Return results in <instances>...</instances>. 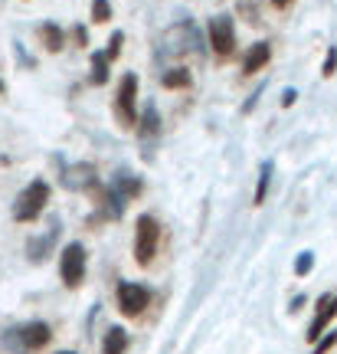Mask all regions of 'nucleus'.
<instances>
[{"label": "nucleus", "instance_id": "obj_1", "mask_svg": "<svg viewBox=\"0 0 337 354\" xmlns=\"http://www.w3.org/2000/svg\"><path fill=\"white\" fill-rule=\"evenodd\" d=\"M50 201V184L37 177V180H30L20 194H17V203H13V220L17 223H33L39 214H43V207Z\"/></svg>", "mask_w": 337, "mask_h": 354}, {"label": "nucleus", "instance_id": "obj_2", "mask_svg": "<svg viewBox=\"0 0 337 354\" xmlns=\"http://www.w3.org/2000/svg\"><path fill=\"white\" fill-rule=\"evenodd\" d=\"M115 118H118L122 128L137 125V76L135 73H125V76H122L118 95H115Z\"/></svg>", "mask_w": 337, "mask_h": 354}, {"label": "nucleus", "instance_id": "obj_3", "mask_svg": "<svg viewBox=\"0 0 337 354\" xmlns=\"http://www.w3.org/2000/svg\"><path fill=\"white\" fill-rule=\"evenodd\" d=\"M157 243H161V227L151 214L137 216V236H135V259L141 266H148L157 253Z\"/></svg>", "mask_w": 337, "mask_h": 354}, {"label": "nucleus", "instance_id": "obj_4", "mask_svg": "<svg viewBox=\"0 0 337 354\" xmlns=\"http://www.w3.org/2000/svg\"><path fill=\"white\" fill-rule=\"evenodd\" d=\"M210 46L216 59H229L236 53V26L229 17H213L210 20Z\"/></svg>", "mask_w": 337, "mask_h": 354}, {"label": "nucleus", "instance_id": "obj_5", "mask_svg": "<svg viewBox=\"0 0 337 354\" xmlns=\"http://www.w3.org/2000/svg\"><path fill=\"white\" fill-rule=\"evenodd\" d=\"M59 272H63L66 286H82V279H86V246L82 243H69L63 250Z\"/></svg>", "mask_w": 337, "mask_h": 354}, {"label": "nucleus", "instance_id": "obj_6", "mask_svg": "<svg viewBox=\"0 0 337 354\" xmlns=\"http://www.w3.org/2000/svg\"><path fill=\"white\" fill-rule=\"evenodd\" d=\"M151 302V292L144 286H137V282H125V286H118V308L125 312V315H141Z\"/></svg>", "mask_w": 337, "mask_h": 354}, {"label": "nucleus", "instance_id": "obj_7", "mask_svg": "<svg viewBox=\"0 0 337 354\" xmlns=\"http://www.w3.org/2000/svg\"><path fill=\"white\" fill-rule=\"evenodd\" d=\"M334 315H337V295H321V302H318V318H314L311 328H308V342H318Z\"/></svg>", "mask_w": 337, "mask_h": 354}, {"label": "nucleus", "instance_id": "obj_8", "mask_svg": "<svg viewBox=\"0 0 337 354\" xmlns=\"http://www.w3.org/2000/svg\"><path fill=\"white\" fill-rule=\"evenodd\" d=\"M269 59H272V43H252V50L246 53V59H242V73L246 76H252V73H262L265 66H269Z\"/></svg>", "mask_w": 337, "mask_h": 354}, {"label": "nucleus", "instance_id": "obj_9", "mask_svg": "<svg viewBox=\"0 0 337 354\" xmlns=\"http://www.w3.org/2000/svg\"><path fill=\"white\" fill-rule=\"evenodd\" d=\"M63 184L69 190H88V187H95V167H92V165H73L63 174Z\"/></svg>", "mask_w": 337, "mask_h": 354}, {"label": "nucleus", "instance_id": "obj_10", "mask_svg": "<svg viewBox=\"0 0 337 354\" xmlns=\"http://www.w3.org/2000/svg\"><path fill=\"white\" fill-rule=\"evenodd\" d=\"M39 43H43V50L46 53H59L66 46V33L59 24H43L39 26Z\"/></svg>", "mask_w": 337, "mask_h": 354}, {"label": "nucleus", "instance_id": "obj_11", "mask_svg": "<svg viewBox=\"0 0 337 354\" xmlns=\"http://www.w3.org/2000/svg\"><path fill=\"white\" fill-rule=\"evenodd\" d=\"M20 342H23V348H43V344L50 342V325L33 322V325L20 328Z\"/></svg>", "mask_w": 337, "mask_h": 354}, {"label": "nucleus", "instance_id": "obj_12", "mask_svg": "<svg viewBox=\"0 0 337 354\" xmlns=\"http://www.w3.org/2000/svg\"><path fill=\"white\" fill-rule=\"evenodd\" d=\"M164 86L167 88H190L193 86V76H190L184 66H177V69H167V73H164Z\"/></svg>", "mask_w": 337, "mask_h": 354}, {"label": "nucleus", "instance_id": "obj_13", "mask_svg": "<svg viewBox=\"0 0 337 354\" xmlns=\"http://www.w3.org/2000/svg\"><path fill=\"white\" fill-rule=\"evenodd\" d=\"M269 184H272V161H265L262 171H259V180H256V194H252V203H256V207H259V203H265Z\"/></svg>", "mask_w": 337, "mask_h": 354}, {"label": "nucleus", "instance_id": "obj_14", "mask_svg": "<svg viewBox=\"0 0 337 354\" xmlns=\"http://www.w3.org/2000/svg\"><path fill=\"white\" fill-rule=\"evenodd\" d=\"M128 348V338L122 328H112L105 335V342H102V354H122Z\"/></svg>", "mask_w": 337, "mask_h": 354}, {"label": "nucleus", "instance_id": "obj_15", "mask_svg": "<svg viewBox=\"0 0 337 354\" xmlns=\"http://www.w3.org/2000/svg\"><path fill=\"white\" fill-rule=\"evenodd\" d=\"M92 82H95V86H105V82H108V59H105V53H95V56H92Z\"/></svg>", "mask_w": 337, "mask_h": 354}, {"label": "nucleus", "instance_id": "obj_16", "mask_svg": "<svg viewBox=\"0 0 337 354\" xmlns=\"http://www.w3.org/2000/svg\"><path fill=\"white\" fill-rule=\"evenodd\" d=\"M52 240H56V230H50L46 240H33L30 243V256H33V259H46V253L52 250Z\"/></svg>", "mask_w": 337, "mask_h": 354}, {"label": "nucleus", "instance_id": "obj_17", "mask_svg": "<svg viewBox=\"0 0 337 354\" xmlns=\"http://www.w3.org/2000/svg\"><path fill=\"white\" fill-rule=\"evenodd\" d=\"M112 20V3L108 0H92V24H108Z\"/></svg>", "mask_w": 337, "mask_h": 354}, {"label": "nucleus", "instance_id": "obj_18", "mask_svg": "<svg viewBox=\"0 0 337 354\" xmlns=\"http://www.w3.org/2000/svg\"><path fill=\"white\" fill-rule=\"evenodd\" d=\"M122 46H125V33H112V39H108V50H105V59H108V63H115V59L122 56Z\"/></svg>", "mask_w": 337, "mask_h": 354}, {"label": "nucleus", "instance_id": "obj_19", "mask_svg": "<svg viewBox=\"0 0 337 354\" xmlns=\"http://www.w3.org/2000/svg\"><path fill=\"white\" fill-rule=\"evenodd\" d=\"M154 131H157V109L148 105V112H144V131H141V135L148 138V135H154Z\"/></svg>", "mask_w": 337, "mask_h": 354}, {"label": "nucleus", "instance_id": "obj_20", "mask_svg": "<svg viewBox=\"0 0 337 354\" xmlns=\"http://www.w3.org/2000/svg\"><path fill=\"white\" fill-rule=\"evenodd\" d=\"M321 73H325L327 79H331V76L337 73V46H331V50H327V56H325V69H321Z\"/></svg>", "mask_w": 337, "mask_h": 354}, {"label": "nucleus", "instance_id": "obj_21", "mask_svg": "<svg viewBox=\"0 0 337 354\" xmlns=\"http://www.w3.org/2000/svg\"><path fill=\"white\" fill-rule=\"evenodd\" d=\"M311 266H314V256L311 253H301L298 263H295V272H298V276H308V272H311Z\"/></svg>", "mask_w": 337, "mask_h": 354}, {"label": "nucleus", "instance_id": "obj_22", "mask_svg": "<svg viewBox=\"0 0 337 354\" xmlns=\"http://www.w3.org/2000/svg\"><path fill=\"white\" fill-rule=\"evenodd\" d=\"M334 344H337V331H327V338H321V342H314V354L331 351Z\"/></svg>", "mask_w": 337, "mask_h": 354}, {"label": "nucleus", "instance_id": "obj_23", "mask_svg": "<svg viewBox=\"0 0 337 354\" xmlns=\"http://www.w3.org/2000/svg\"><path fill=\"white\" fill-rule=\"evenodd\" d=\"M239 7H242V13L249 17V24H259V7H256V3H249V0H239Z\"/></svg>", "mask_w": 337, "mask_h": 354}, {"label": "nucleus", "instance_id": "obj_24", "mask_svg": "<svg viewBox=\"0 0 337 354\" xmlns=\"http://www.w3.org/2000/svg\"><path fill=\"white\" fill-rule=\"evenodd\" d=\"M73 37H75V43H79V46H88V37H86V26H75V30H73Z\"/></svg>", "mask_w": 337, "mask_h": 354}, {"label": "nucleus", "instance_id": "obj_25", "mask_svg": "<svg viewBox=\"0 0 337 354\" xmlns=\"http://www.w3.org/2000/svg\"><path fill=\"white\" fill-rule=\"evenodd\" d=\"M295 99H298V92H295V88H285V92H282V105H295Z\"/></svg>", "mask_w": 337, "mask_h": 354}, {"label": "nucleus", "instance_id": "obj_26", "mask_svg": "<svg viewBox=\"0 0 337 354\" xmlns=\"http://www.w3.org/2000/svg\"><path fill=\"white\" fill-rule=\"evenodd\" d=\"M275 7H278V10H285V7H291V3H295V0H272Z\"/></svg>", "mask_w": 337, "mask_h": 354}, {"label": "nucleus", "instance_id": "obj_27", "mask_svg": "<svg viewBox=\"0 0 337 354\" xmlns=\"http://www.w3.org/2000/svg\"><path fill=\"white\" fill-rule=\"evenodd\" d=\"M0 95H3V79H0Z\"/></svg>", "mask_w": 337, "mask_h": 354}, {"label": "nucleus", "instance_id": "obj_28", "mask_svg": "<svg viewBox=\"0 0 337 354\" xmlns=\"http://www.w3.org/2000/svg\"><path fill=\"white\" fill-rule=\"evenodd\" d=\"M59 354H73V351H59Z\"/></svg>", "mask_w": 337, "mask_h": 354}]
</instances>
